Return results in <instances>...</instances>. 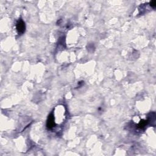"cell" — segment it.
Segmentation results:
<instances>
[{
	"label": "cell",
	"mask_w": 156,
	"mask_h": 156,
	"mask_svg": "<svg viewBox=\"0 0 156 156\" xmlns=\"http://www.w3.org/2000/svg\"><path fill=\"white\" fill-rule=\"evenodd\" d=\"M16 27H17V30L19 34H23L25 32V29H26V26H25V23H24V21L21 19L17 21Z\"/></svg>",
	"instance_id": "obj_1"
},
{
	"label": "cell",
	"mask_w": 156,
	"mask_h": 156,
	"mask_svg": "<svg viewBox=\"0 0 156 156\" xmlns=\"http://www.w3.org/2000/svg\"><path fill=\"white\" fill-rule=\"evenodd\" d=\"M55 125V121H54V116L53 114H51L49 116H48V120H47V128L49 129H52L54 128Z\"/></svg>",
	"instance_id": "obj_2"
},
{
	"label": "cell",
	"mask_w": 156,
	"mask_h": 156,
	"mask_svg": "<svg viewBox=\"0 0 156 156\" xmlns=\"http://www.w3.org/2000/svg\"><path fill=\"white\" fill-rule=\"evenodd\" d=\"M146 124H147V121H145V120H142L138 124V127L139 128H143L146 125Z\"/></svg>",
	"instance_id": "obj_3"
},
{
	"label": "cell",
	"mask_w": 156,
	"mask_h": 156,
	"mask_svg": "<svg viewBox=\"0 0 156 156\" xmlns=\"http://www.w3.org/2000/svg\"><path fill=\"white\" fill-rule=\"evenodd\" d=\"M150 4H151V6L152 7L154 8L156 7V2L155 1H152L150 2Z\"/></svg>",
	"instance_id": "obj_4"
}]
</instances>
